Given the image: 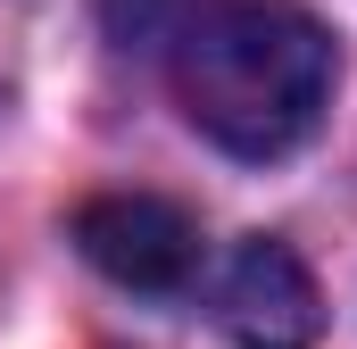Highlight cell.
Listing matches in <instances>:
<instances>
[{
	"label": "cell",
	"instance_id": "obj_1",
	"mask_svg": "<svg viewBox=\"0 0 357 349\" xmlns=\"http://www.w3.org/2000/svg\"><path fill=\"white\" fill-rule=\"evenodd\" d=\"M183 117L225 158H291L341 84V42L299 0H199L167 42Z\"/></svg>",
	"mask_w": 357,
	"mask_h": 349
},
{
	"label": "cell",
	"instance_id": "obj_2",
	"mask_svg": "<svg viewBox=\"0 0 357 349\" xmlns=\"http://www.w3.org/2000/svg\"><path fill=\"white\" fill-rule=\"evenodd\" d=\"M67 242L116 291H142V299H175L199 274V225H191V208L158 200V191H91L67 216Z\"/></svg>",
	"mask_w": 357,
	"mask_h": 349
},
{
	"label": "cell",
	"instance_id": "obj_3",
	"mask_svg": "<svg viewBox=\"0 0 357 349\" xmlns=\"http://www.w3.org/2000/svg\"><path fill=\"white\" fill-rule=\"evenodd\" d=\"M324 333V291L291 242H241L216 283V341L225 349H316Z\"/></svg>",
	"mask_w": 357,
	"mask_h": 349
},
{
	"label": "cell",
	"instance_id": "obj_4",
	"mask_svg": "<svg viewBox=\"0 0 357 349\" xmlns=\"http://www.w3.org/2000/svg\"><path fill=\"white\" fill-rule=\"evenodd\" d=\"M191 8H199V0H108V34H116L125 50H133V42H142V50H167Z\"/></svg>",
	"mask_w": 357,
	"mask_h": 349
}]
</instances>
